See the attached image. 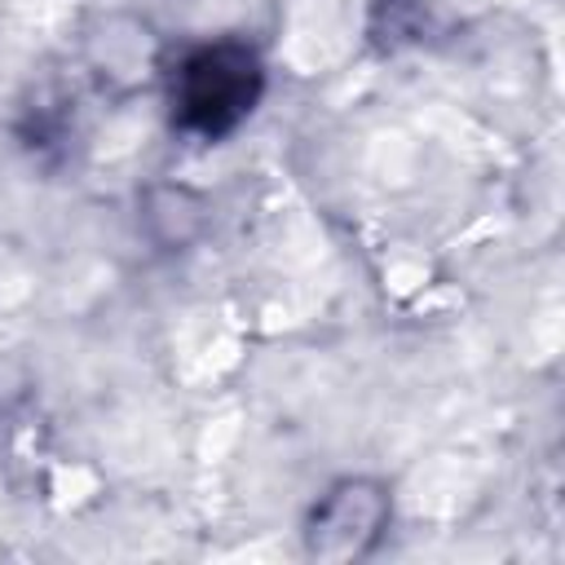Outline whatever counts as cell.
<instances>
[{
	"instance_id": "cell-1",
	"label": "cell",
	"mask_w": 565,
	"mask_h": 565,
	"mask_svg": "<svg viewBox=\"0 0 565 565\" xmlns=\"http://www.w3.org/2000/svg\"><path fill=\"white\" fill-rule=\"evenodd\" d=\"M260 88L265 71L247 44L216 40L190 49L172 75V119L194 137H225L256 110Z\"/></svg>"
},
{
	"instance_id": "cell-2",
	"label": "cell",
	"mask_w": 565,
	"mask_h": 565,
	"mask_svg": "<svg viewBox=\"0 0 565 565\" xmlns=\"http://www.w3.org/2000/svg\"><path fill=\"white\" fill-rule=\"evenodd\" d=\"M388 521V494L380 481H340L327 490V499L309 516V552L313 556H362Z\"/></svg>"
}]
</instances>
